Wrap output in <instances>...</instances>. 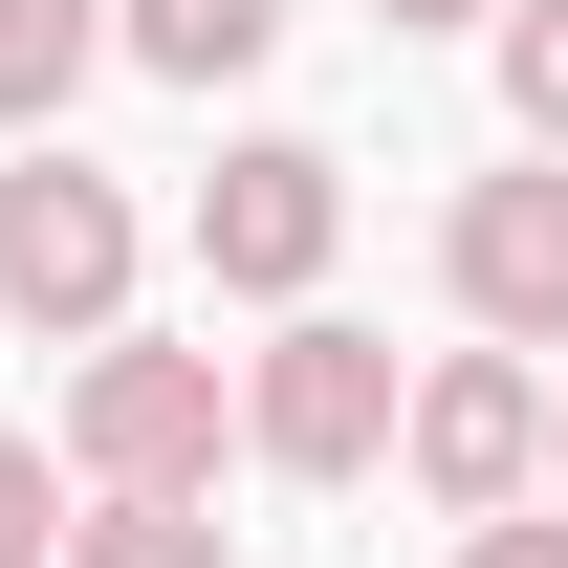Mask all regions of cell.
I'll return each mask as SVG.
<instances>
[{
    "label": "cell",
    "instance_id": "cell-10",
    "mask_svg": "<svg viewBox=\"0 0 568 568\" xmlns=\"http://www.w3.org/2000/svg\"><path fill=\"white\" fill-rule=\"evenodd\" d=\"M481 44H503V132H525V153H568V0H503Z\"/></svg>",
    "mask_w": 568,
    "mask_h": 568
},
{
    "label": "cell",
    "instance_id": "cell-2",
    "mask_svg": "<svg viewBox=\"0 0 568 568\" xmlns=\"http://www.w3.org/2000/svg\"><path fill=\"white\" fill-rule=\"evenodd\" d=\"M132 263H153L132 197H110L67 132H22V175H0V306H22L44 351H110V328H132Z\"/></svg>",
    "mask_w": 568,
    "mask_h": 568
},
{
    "label": "cell",
    "instance_id": "cell-8",
    "mask_svg": "<svg viewBox=\"0 0 568 568\" xmlns=\"http://www.w3.org/2000/svg\"><path fill=\"white\" fill-rule=\"evenodd\" d=\"M110 44H132L153 88H241V67L284 44V0H110Z\"/></svg>",
    "mask_w": 568,
    "mask_h": 568
},
{
    "label": "cell",
    "instance_id": "cell-9",
    "mask_svg": "<svg viewBox=\"0 0 568 568\" xmlns=\"http://www.w3.org/2000/svg\"><path fill=\"white\" fill-rule=\"evenodd\" d=\"M88 67H110V0H0V132H44Z\"/></svg>",
    "mask_w": 568,
    "mask_h": 568
},
{
    "label": "cell",
    "instance_id": "cell-6",
    "mask_svg": "<svg viewBox=\"0 0 568 568\" xmlns=\"http://www.w3.org/2000/svg\"><path fill=\"white\" fill-rule=\"evenodd\" d=\"M437 284H459V328H481V351H568V153H525V175H459V219H437Z\"/></svg>",
    "mask_w": 568,
    "mask_h": 568
},
{
    "label": "cell",
    "instance_id": "cell-1",
    "mask_svg": "<svg viewBox=\"0 0 568 568\" xmlns=\"http://www.w3.org/2000/svg\"><path fill=\"white\" fill-rule=\"evenodd\" d=\"M394 416H416V372H394V328H351V306H284L263 351H241V459H284V481H372Z\"/></svg>",
    "mask_w": 568,
    "mask_h": 568
},
{
    "label": "cell",
    "instance_id": "cell-7",
    "mask_svg": "<svg viewBox=\"0 0 568 568\" xmlns=\"http://www.w3.org/2000/svg\"><path fill=\"white\" fill-rule=\"evenodd\" d=\"M67 568H219V481H88Z\"/></svg>",
    "mask_w": 568,
    "mask_h": 568
},
{
    "label": "cell",
    "instance_id": "cell-5",
    "mask_svg": "<svg viewBox=\"0 0 568 568\" xmlns=\"http://www.w3.org/2000/svg\"><path fill=\"white\" fill-rule=\"evenodd\" d=\"M219 437H241L219 351H153V328H110V351L67 372V481H219Z\"/></svg>",
    "mask_w": 568,
    "mask_h": 568
},
{
    "label": "cell",
    "instance_id": "cell-4",
    "mask_svg": "<svg viewBox=\"0 0 568 568\" xmlns=\"http://www.w3.org/2000/svg\"><path fill=\"white\" fill-rule=\"evenodd\" d=\"M394 459H416L437 525L547 503V372H525V351H437V372H416V416H394Z\"/></svg>",
    "mask_w": 568,
    "mask_h": 568
},
{
    "label": "cell",
    "instance_id": "cell-11",
    "mask_svg": "<svg viewBox=\"0 0 568 568\" xmlns=\"http://www.w3.org/2000/svg\"><path fill=\"white\" fill-rule=\"evenodd\" d=\"M0 568H67V459L0 437Z\"/></svg>",
    "mask_w": 568,
    "mask_h": 568
},
{
    "label": "cell",
    "instance_id": "cell-14",
    "mask_svg": "<svg viewBox=\"0 0 568 568\" xmlns=\"http://www.w3.org/2000/svg\"><path fill=\"white\" fill-rule=\"evenodd\" d=\"M547 503H568V394H547Z\"/></svg>",
    "mask_w": 568,
    "mask_h": 568
},
{
    "label": "cell",
    "instance_id": "cell-3",
    "mask_svg": "<svg viewBox=\"0 0 568 568\" xmlns=\"http://www.w3.org/2000/svg\"><path fill=\"white\" fill-rule=\"evenodd\" d=\"M328 241H351V153L241 132V153L197 175V284H219V306H306V284H328Z\"/></svg>",
    "mask_w": 568,
    "mask_h": 568
},
{
    "label": "cell",
    "instance_id": "cell-13",
    "mask_svg": "<svg viewBox=\"0 0 568 568\" xmlns=\"http://www.w3.org/2000/svg\"><path fill=\"white\" fill-rule=\"evenodd\" d=\"M372 22H394V44H459V22H503V0H372Z\"/></svg>",
    "mask_w": 568,
    "mask_h": 568
},
{
    "label": "cell",
    "instance_id": "cell-12",
    "mask_svg": "<svg viewBox=\"0 0 568 568\" xmlns=\"http://www.w3.org/2000/svg\"><path fill=\"white\" fill-rule=\"evenodd\" d=\"M459 568H568V503H503V525H459Z\"/></svg>",
    "mask_w": 568,
    "mask_h": 568
}]
</instances>
